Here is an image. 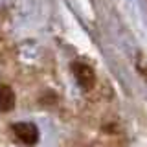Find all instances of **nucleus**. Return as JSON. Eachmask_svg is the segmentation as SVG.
Returning a JSON list of instances; mask_svg holds the SVG:
<instances>
[{"label": "nucleus", "instance_id": "f257e3e1", "mask_svg": "<svg viewBox=\"0 0 147 147\" xmlns=\"http://www.w3.org/2000/svg\"><path fill=\"white\" fill-rule=\"evenodd\" d=\"M11 132L24 145H35L37 140H39V129L28 121H18L15 125H11Z\"/></svg>", "mask_w": 147, "mask_h": 147}, {"label": "nucleus", "instance_id": "f03ea898", "mask_svg": "<svg viewBox=\"0 0 147 147\" xmlns=\"http://www.w3.org/2000/svg\"><path fill=\"white\" fill-rule=\"evenodd\" d=\"M74 74H76V79H77V83H79V86L83 90H90L96 85V74L88 64L76 63L74 64Z\"/></svg>", "mask_w": 147, "mask_h": 147}, {"label": "nucleus", "instance_id": "7ed1b4c3", "mask_svg": "<svg viewBox=\"0 0 147 147\" xmlns=\"http://www.w3.org/2000/svg\"><path fill=\"white\" fill-rule=\"evenodd\" d=\"M15 107V92L11 86L0 85V112H7Z\"/></svg>", "mask_w": 147, "mask_h": 147}]
</instances>
